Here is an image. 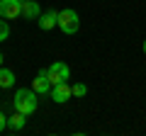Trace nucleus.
Instances as JSON below:
<instances>
[{
  "instance_id": "11",
  "label": "nucleus",
  "mask_w": 146,
  "mask_h": 136,
  "mask_svg": "<svg viewBox=\"0 0 146 136\" xmlns=\"http://www.w3.org/2000/svg\"><path fill=\"white\" fill-rule=\"evenodd\" d=\"M10 37V24L5 22V17H0V42H5Z\"/></svg>"
},
{
  "instance_id": "15",
  "label": "nucleus",
  "mask_w": 146,
  "mask_h": 136,
  "mask_svg": "<svg viewBox=\"0 0 146 136\" xmlns=\"http://www.w3.org/2000/svg\"><path fill=\"white\" fill-rule=\"evenodd\" d=\"M0 66H3V53H0Z\"/></svg>"
},
{
  "instance_id": "4",
  "label": "nucleus",
  "mask_w": 146,
  "mask_h": 136,
  "mask_svg": "<svg viewBox=\"0 0 146 136\" xmlns=\"http://www.w3.org/2000/svg\"><path fill=\"white\" fill-rule=\"evenodd\" d=\"M0 17L5 20L22 17V0H0Z\"/></svg>"
},
{
  "instance_id": "9",
  "label": "nucleus",
  "mask_w": 146,
  "mask_h": 136,
  "mask_svg": "<svg viewBox=\"0 0 146 136\" xmlns=\"http://www.w3.org/2000/svg\"><path fill=\"white\" fill-rule=\"evenodd\" d=\"M12 85H15V73H12L10 68L0 66V88L7 90V88H12Z\"/></svg>"
},
{
  "instance_id": "10",
  "label": "nucleus",
  "mask_w": 146,
  "mask_h": 136,
  "mask_svg": "<svg viewBox=\"0 0 146 136\" xmlns=\"http://www.w3.org/2000/svg\"><path fill=\"white\" fill-rule=\"evenodd\" d=\"M25 121H27V114H22V112H17L15 110V114L12 117H7V126H10V129H25Z\"/></svg>"
},
{
  "instance_id": "5",
  "label": "nucleus",
  "mask_w": 146,
  "mask_h": 136,
  "mask_svg": "<svg viewBox=\"0 0 146 136\" xmlns=\"http://www.w3.org/2000/svg\"><path fill=\"white\" fill-rule=\"evenodd\" d=\"M49 95H51V100H54V102L63 105V102H68V100L73 97V88L68 85V80H66V83H58V85H54Z\"/></svg>"
},
{
  "instance_id": "7",
  "label": "nucleus",
  "mask_w": 146,
  "mask_h": 136,
  "mask_svg": "<svg viewBox=\"0 0 146 136\" xmlns=\"http://www.w3.org/2000/svg\"><path fill=\"white\" fill-rule=\"evenodd\" d=\"M51 88H54V85H51V80L46 78V73H39L34 80H32V90H34L36 95H49Z\"/></svg>"
},
{
  "instance_id": "13",
  "label": "nucleus",
  "mask_w": 146,
  "mask_h": 136,
  "mask_svg": "<svg viewBox=\"0 0 146 136\" xmlns=\"http://www.w3.org/2000/svg\"><path fill=\"white\" fill-rule=\"evenodd\" d=\"M7 126V117H5V112H0V131Z\"/></svg>"
},
{
  "instance_id": "2",
  "label": "nucleus",
  "mask_w": 146,
  "mask_h": 136,
  "mask_svg": "<svg viewBox=\"0 0 146 136\" xmlns=\"http://www.w3.org/2000/svg\"><path fill=\"white\" fill-rule=\"evenodd\" d=\"M58 29L63 32V34H76V32L80 29V17L76 10H71V7H66V10L58 12Z\"/></svg>"
},
{
  "instance_id": "3",
  "label": "nucleus",
  "mask_w": 146,
  "mask_h": 136,
  "mask_svg": "<svg viewBox=\"0 0 146 136\" xmlns=\"http://www.w3.org/2000/svg\"><path fill=\"white\" fill-rule=\"evenodd\" d=\"M46 78L51 80V85H58V83H66L71 78V68L66 66L63 61H56L46 68Z\"/></svg>"
},
{
  "instance_id": "12",
  "label": "nucleus",
  "mask_w": 146,
  "mask_h": 136,
  "mask_svg": "<svg viewBox=\"0 0 146 136\" xmlns=\"http://www.w3.org/2000/svg\"><path fill=\"white\" fill-rule=\"evenodd\" d=\"M73 88V97H85L88 95V88H85L83 83H76V85H71Z\"/></svg>"
},
{
  "instance_id": "14",
  "label": "nucleus",
  "mask_w": 146,
  "mask_h": 136,
  "mask_svg": "<svg viewBox=\"0 0 146 136\" xmlns=\"http://www.w3.org/2000/svg\"><path fill=\"white\" fill-rule=\"evenodd\" d=\"M144 53H146V39H144Z\"/></svg>"
},
{
  "instance_id": "6",
  "label": "nucleus",
  "mask_w": 146,
  "mask_h": 136,
  "mask_svg": "<svg viewBox=\"0 0 146 136\" xmlns=\"http://www.w3.org/2000/svg\"><path fill=\"white\" fill-rule=\"evenodd\" d=\"M39 29H44V32H49V29H54V27H58V12L56 10H46L44 15H39Z\"/></svg>"
},
{
  "instance_id": "8",
  "label": "nucleus",
  "mask_w": 146,
  "mask_h": 136,
  "mask_svg": "<svg viewBox=\"0 0 146 136\" xmlns=\"http://www.w3.org/2000/svg\"><path fill=\"white\" fill-rule=\"evenodd\" d=\"M42 15V7L36 0H22V17L25 20H39Z\"/></svg>"
},
{
  "instance_id": "1",
  "label": "nucleus",
  "mask_w": 146,
  "mask_h": 136,
  "mask_svg": "<svg viewBox=\"0 0 146 136\" xmlns=\"http://www.w3.org/2000/svg\"><path fill=\"white\" fill-rule=\"evenodd\" d=\"M39 95L34 92L32 88H17V92H15V100H12V107H15L17 112H22V114H34L36 112V107H39Z\"/></svg>"
}]
</instances>
